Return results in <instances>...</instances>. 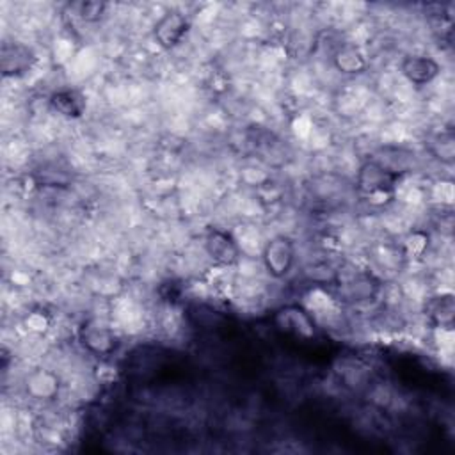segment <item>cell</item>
Wrapping results in <instances>:
<instances>
[{
	"label": "cell",
	"mask_w": 455,
	"mask_h": 455,
	"mask_svg": "<svg viewBox=\"0 0 455 455\" xmlns=\"http://www.w3.org/2000/svg\"><path fill=\"white\" fill-rule=\"evenodd\" d=\"M402 75L414 85H427L441 73V64L427 53H409L400 62Z\"/></svg>",
	"instance_id": "52a82bcc"
},
{
	"label": "cell",
	"mask_w": 455,
	"mask_h": 455,
	"mask_svg": "<svg viewBox=\"0 0 455 455\" xmlns=\"http://www.w3.org/2000/svg\"><path fill=\"white\" fill-rule=\"evenodd\" d=\"M274 325L281 334L300 341H311L318 334L315 318L297 304L279 307L274 315Z\"/></svg>",
	"instance_id": "7a4b0ae2"
},
{
	"label": "cell",
	"mask_w": 455,
	"mask_h": 455,
	"mask_svg": "<svg viewBox=\"0 0 455 455\" xmlns=\"http://www.w3.org/2000/svg\"><path fill=\"white\" fill-rule=\"evenodd\" d=\"M190 28L188 16L180 9L165 11L153 27V39L164 50H171L181 43Z\"/></svg>",
	"instance_id": "277c9868"
},
{
	"label": "cell",
	"mask_w": 455,
	"mask_h": 455,
	"mask_svg": "<svg viewBox=\"0 0 455 455\" xmlns=\"http://www.w3.org/2000/svg\"><path fill=\"white\" fill-rule=\"evenodd\" d=\"M105 4L103 2H80L76 5L78 9V16L84 20V21H98L103 12H105Z\"/></svg>",
	"instance_id": "7c38bea8"
},
{
	"label": "cell",
	"mask_w": 455,
	"mask_h": 455,
	"mask_svg": "<svg viewBox=\"0 0 455 455\" xmlns=\"http://www.w3.org/2000/svg\"><path fill=\"white\" fill-rule=\"evenodd\" d=\"M295 256H297L295 242L286 235H275L268 238L261 251L265 270L268 272V275L275 279L284 277L291 270L295 263Z\"/></svg>",
	"instance_id": "3957f363"
},
{
	"label": "cell",
	"mask_w": 455,
	"mask_h": 455,
	"mask_svg": "<svg viewBox=\"0 0 455 455\" xmlns=\"http://www.w3.org/2000/svg\"><path fill=\"white\" fill-rule=\"evenodd\" d=\"M402 171H395L391 167H384L379 162L368 160L359 167L355 185L366 197L391 196L402 180Z\"/></svg>",
	"instance_id": "6da1fadb"
},
{
	"label": "cell",
	"mask_w": 455,
	"mask_h": 455,
	"mask_svg": "<svg viewBox=\"0 0 455 455\" xmlns=\"http://www.w3.org/2000/svg\"><path fill=\"white\" fill-rule=\"evenodd\" d=\"M80 339L82 345L96 355H107L116 348L114 332L98 320L84 322V325L80 327Z\"/></svg>",
	"instance_id": "ba28073f"
},
{
	"label": "cell",
	"mask_w": 455,
	"mask_h": 455,
	"mask_svg": "<svg viewBox=\"0 0 455 455\" xmlns=\"http://www.w3.org/2000/svg\"><path fill=\"white\" fill-rule=\"evenodd\" d=\"M204 251L213 265L231 267L240 259V245L231 233L222 229H210L204 236Z\"/></svg>",
	"instance_id": "8992f818"
},
{
	"label": "cell",
	"mask_w": 455,
	"mask_h": 455,
	"mask_svg": "<svg viewBox=\"0 0 455 455\" xmlns=\"http://www.w3.org/2000/svg\"><path fill=\"white\" fill-rule=\"evenodd\" d=\"M48 107L55 114H59V116H62L66 119H80L85 114L87 100H85V96L78 89L66 87V89L53 91L50 94Z\"/></svg>",
	"instance_id": "9c48e42d"
},
{
	"label": "cell",
	"mask_w": 455,
	"mask_h": 455,
	"mask_svg": "<svg viewBox=\"0 0 455 455\" xmlns=\"http://www.w3.org/2000/svg\"><path fill=\"white\" fill-rule=\"evenodd\" d=\"M425 315L437 327H451L455 316V300L451 293H441L427 302Z\"/></svg>",
	"instance_id": "8fae6325"
},
{
	"label": "cell",
	"mask_w": 455,
	"mask_h": 455,
	"mask_svg": "<svg viewBox=\"0 0 455 455\" xmlns=\"http://www.w3.org/2000/svg\"><path fill=\"white\" fill-rule=\"evenodd\" d=\"M37 57L34 50L18 41H5L0 52V71L4 78H21L32 71Z\"/></svg>",
	"instance_id": "5b68a950"
},
{
	"label": "cell",
	"mask_w": 455,
	"mask_h": 455,
	"mask_svg": "<svg viewBox=\"0 0 455 455\" xmlns=\"http://www.w3.org/2000/svg\"><path fill=\"white\" fill-rule=\"evenodd\" d=\"M332 64L339 73H345V75L363 73L368 66L363 50L355 43L339 44L332 55Z\"/></svg>",
	"instance_id": "30bf717a"
}]
</instances>
